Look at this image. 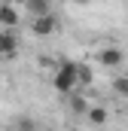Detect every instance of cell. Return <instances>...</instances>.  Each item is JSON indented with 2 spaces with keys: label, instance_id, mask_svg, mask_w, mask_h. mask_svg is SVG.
Listing matches in <instances>:
<instances>
[{
  "label": "cell",
  "instance_id": "cell-1",
  "mask_svg": "<svg viewBox=\"0 0 128 131\" xmlns=\"http://www.w3.org/2000/svg\"><path fill=\"white\" fill-rule=\"evenodd\" d=\"M52 85H55V92H61V95L73 92V89H76V64H73V61H61L58 70H55V76H52Z\"/></svg>",
  "mask_w": 128,
  "mask_h": 131
},
{
  "label": "cell",
  "instance_id": "cell-2",
  "mask_svg": "<svg viewBox=\"0 0 128 131\" xmlns=\"http://www.w3.org/2000/svg\"><path fill=\"white\" fill-rule=\"evenodd\" d=\"M55 28H58V18L52 12H43V15H34L31 34L34 37H49V34H55Z\"/></svg>",
  "mask_w": 128,
  "mask_h": 131
},
{
  "label": "cell",
  "instance_id": "cell-3",
  "mask_svg": "<svg viewBox=\"0 0 128 131\" xmlns=\"http://www.w3.org/2000/svg\"><path fill=\"white\" fill-rule=\"evenodd\" d=\"M15 49H18V43H15L12 28L0 31V58H12V55H15Z\"/></svg>",
  "mask_w": 128,
  "mask_h": 131
},
{
  "label": "cell",
  "instance_id": "cell-4",
  "mask_svg": "<svg viewBox=\"0 0 128 131\" xmlns=\"http://www.w3.org/2000/svg\"><path fill=\"white\" fill-rule=\"evenodd\" d=\"M98 61H101L104 67H119L122 61H125V55H122V49H116V46H107V49H101Z\"/></svg>",
  "mask_w": 128,
  "mask_h": 131
},
{
  "label": "cell",
  "instance_id": "cell-5",
  "mask_svg": "<svg viewBox=\"0 0 128 131\" xmlns=\"http://www.w3.org/2000/svg\"><path fill=\"white\" fill-rule=\"evenodd\" d=\"M0 25L3 28H18V9L12 3H0Z\"/></svg>",
  "mask_w": 128,
  "mask_h": 131
},
{
  "label": "cell",
  "instance_id": "cell-6",
  "mask_svg": "<svg viewBox=\"0 0 128 131\" xmlns=\"http://www.w3.org/2000/svg\"><path fill=\"white\" fill-rule=\"evenodd\" d=\"M25 9L31 15H43V12H52V0H25Z\"/></svg>",
  "mask_w": 128,
  "mask_h": 131
},
{
  "label": "cell",
  "instance_id": "cell-7",
  "mask_svg": "<svg viewBox=\"0 0 128 131\" xmlns=\"http://www.w3.org/2000/svg\"><path fill=\"white\" fill-rule=\"evenodd\" d=\"M92 79H95L92 67H89V64H76V85H89Z\"/></svg>",
  "mask_w": 128,
  "mask_h": 131
},
{
  "label": "cell",
  "instance_id": "cell-8",
  "mask_svg": "<svg viewBox=\"0 0 128 131\" xmlns=\"http://www.w3.org/2000/svg\"><path fill=\"white\" fill-rule=\"evenodd\" d=\"M86 116H89L92 125H104V122H107V110H104V107H89Z\"/></svg>",
  "mask_w": 128,
  "mask_h": 131
},
{
  "label": "cell",
  "instance_id": "cell-9",
  "mask_svg": "<svg viewBox=\"0 0 128 131\" xmlns=\"http://www.w3.org/2000/svg\"><path fill=\"white\" fill-rule=\"evenodd\" d=\"M113 92H116L119 98H128V76H116V79H113Z\"/></svg>",
  "mask_w": 128,
  "mask_h": 131
},
{
  "label": "cell",
  "instance_id": "cell-10",
  "mask_svg": "<svg viewBox=\"0 0 128 131\" xmlns=\"http://www.w3.org/2000/svg\"><path fill=\"white\" fill-rule=\"evenodd\" d=\"M73 110H76V113H86L89 107H86V101H82V98H76V101H73Z\"/></svg>",
  "mask_w": 128,
  "mask_h": 131
},
{
  "label": "cell",
  "instance_id": "cell-11",
  "mask_svg": "<svg viewBox=\"0 0 128 131\" xmlns=\"http://www.w3.org/2000/svg\"><path fill=\"white\" fill-rule=\"evenodd\" d=\"M15 125H18V128H34V122H31V119H18Z\"/></svg>",
  "mask_w": 128,
  "mask_h": 131
}]
</instances>
